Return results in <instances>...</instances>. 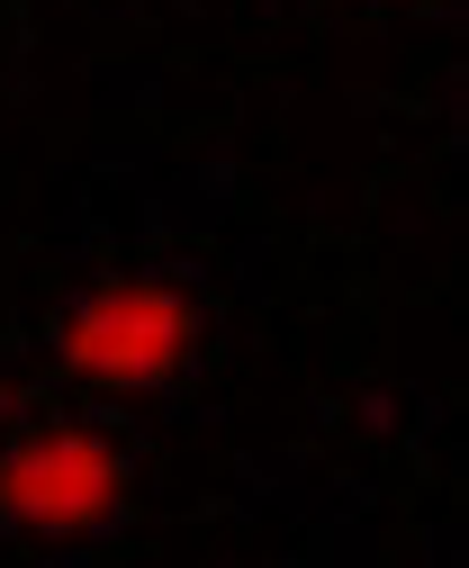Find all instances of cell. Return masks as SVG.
I'll return each instance as SVG.
<instances>
[{
    "instance_id": "1",
    "label": "cell",
    "mask_w": 469,
    "mask_h": 568,
    "mask_svg": "<svg viewBox=\"0 0 469 568\" xmlns=\"http://www.w3.org/2000/svg\"><path fill=\"white\" fill-rule=\"evenodd\" d=\"M198 343H208V307L181 280H100L91 298L63 307L54 362L82 388H172L198 371Z\"/></svg>"
},
{
    "instance_id": "2",
    "label": "cell",
    "mask_w": 469,
    "mask_h": 568,
    "mask_svg": "<svg viewBox=\"0 0 469 568\" xmlns=\"http://www.w3.org/2000/svg\"><path fill=\"white\" fill-rule=\"evenodd\" d=\"M126 443L82 424H37L0 452V532L28 541H91L126 524Z\"/></svg>"
}]
</instances>
